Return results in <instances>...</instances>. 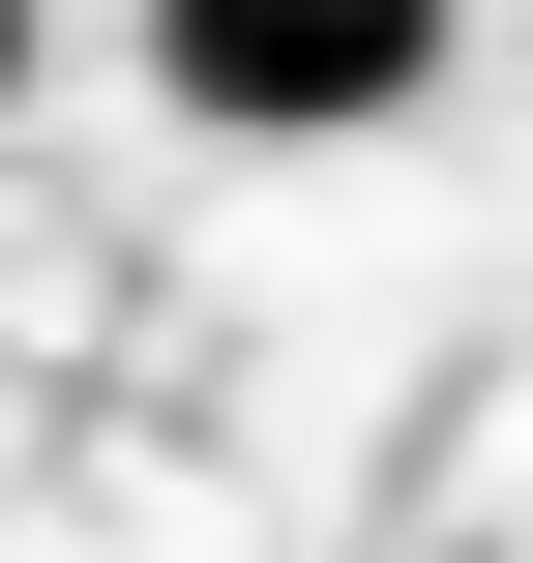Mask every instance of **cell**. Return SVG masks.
Here are the masks:
<instances>
[{
	"label": "cell",
	"instance_id": "6da1fadb",
	"mask_svg": "<svg viewBox=\"0 0 533 563\" xmlns=\"http://www.w3.org/2000/svg\"><path fill=\"white\" fill-rule=\"evenodd\" d=\"M148 89L208 148H356L445 89V0H148Z\"/></svg>",
	"mask_w": 533,
	"mask_h": 563
},
{
	"label": "cell",
	"instance_id": "7a4b0ae2",
	"mask_svg": "<svg viewBox=\"0 0 533 563\" xmlns=\"http://www.w3.org/2000/svg\"><path fill=\"white\" fill-rule=\"evenodd\" d=\"M30 59H59V30H30V0H0V119H30Z\"/></svg>",
	"mask_w": 533,
	"mask_h": 563
}]
</instances>
